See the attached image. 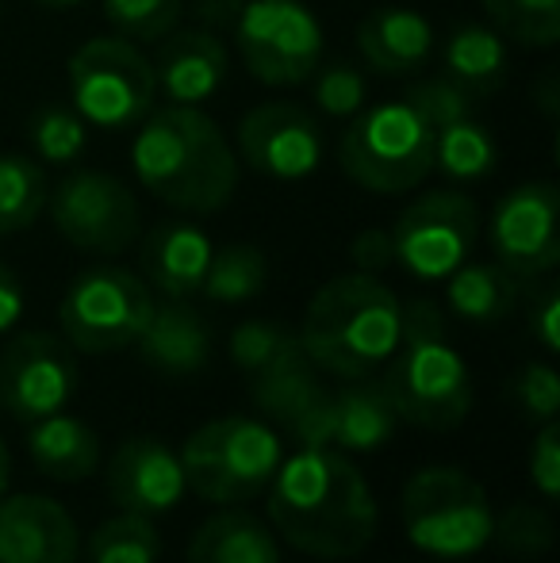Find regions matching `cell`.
Segmentation results:
<instances>
[{
    "mask_svg": "<svg viewBox=\"0 0 560 563\" xmlns=\"http://www.w3.org/2000/svg\"><path fill=\"white\" fill-rule=\"evenodd\" d=\"M273 529L315 560H345L369 549L381 510L361 467L345 452L304 445L281 460L265 487Z\"/></svg>",
    "mask_w": 560,
    "mask_h": 563,
    "instance_id": "1",
    "label": "cell"
},
{
    "mask_svg": "<svg viewBox=\"0 0 560 563\" xmlns=\"http://www.w3.org/2000/svg\"><path fill=\"white\" fill-rule=\"evenodd\" d=\"M131 165L150 196L193 216L227 208L239 188V157L223 126L200 108L150 112L131 142Z\"/></svg>",
    "mask_w": 560,
    "mask_h": 563,
    "instance_id": "2",
    "label": "cell"
},
{
    "mask_svg": "<svg viewBox=\"0 0 560 563\" xmlns=\"http://www.w3.org/2000/svg\"><path fill=\"white\" fill-rule=\"evenodd\" d=\"M404 303L388 284L369 273L334 276L307 303L299 345L319 372L338 379H365L399 345Z\"/></svg>",
    "mask_w": 560,
    "mask_h": 563,
    "instance_id": "3",
    "label": "cell"
},
{
    "mask_svg": "<svg viewBox=\"0 0 560 563\" xmlns=\"http://www.w3.org/2000/svg\"><path fill=\"white\" fill-rule=\"evenodd\" d=\"M392 407L419 430H457L472 410V376L446 334L438 303L411 299L404 307L399 345L384 376Z\"/></svg>",
    "mask_w": 560,
    "mask_h": 563,
    "instance_id": "4",
    "label": "cell"
},
{
    "mask_svg": "<svg viewBox=\"0 0 560 563\" xmlns=\"http://www.w3.org/2000/svg\"><path fill=\"white\" fill-rule=\"evenodd\" d=\"M338 165L365 192H411L433 173V126L404 97L361 108L342 134Z\"/></svg>",
    "mask_w": 560,
    "mask_h": 563,
    "instance_id": "5",
    "label": "cell"
},
{
    "mask_svg": "<svg viewBox=\"0 0 560 563\" xmlns=\"http://www.w3.org/2000/svg\"><path fill=\"white\" fill-rule=\"evenodd\" d=\"M284 460L281 433L262 418L227 415L200 426L180 449L185 483L216 506H239L265 495Z\"/></svg>",
    "mask_w": 560,
    "mask_h": 563,
    "instance_id": "6",
    "label": "cell"
},
{
    "mask_svg": "<svg viewBox=\"0 0 560 563\" xmlns=\"http://www.w3.org/2000/svg\"><path fill=\"white\" fill-rule=\"evenodd\" d=\"M404 529L415 549L438 560H464L495 541V510L469 472L430 464L404 487Z\"/></svg>",
    "mask_w": 560,
    "mask_h": 563,
    "instance_id": "7",
    "label": "cell"
},
{
    "mask_svg": "<svg viewBox=\"0 0 560 563\" xmlns=\"http://www.w3.org/2000/svg\"><path fill=\"white\" fill-rule=\"evenodd\" d=\"M69 97L74 112L100 131H128L154 112V66L131 38L97 35L69 58Z\"/></svg>",
    "mask_w": 560,
    "mask_h": 563,
    "instance_id": "8",
    "label": "cell"
},
{
    "mask_svg": "<svg viewBox=\"0 0 560 563\" xmlns=\"http://www.w3.org/2000/svg\"><path fill=\"white\" fill-rule=\"evenodd\" d=\"M154 314V291L128 268L100 265L66 288L58 307L62 334L81 353H116L135 345Z\"/></svg>",
    "mask_w": 560,
    "mask_h": 563,
    "instance_id": "9",
    "label": "cell"
},
{
    "mask_svg": "<svg viewBox=\"0 0 560 563\" xmlns=\"http://www.w3.org/2000/svg\"><path fill=\"white\" fill-rule=\"evenodd\" d=\"M234 43L250 77L273 89L311 81L322 62V23L299 0H242Z\"/></svg>",
    "mask_w": 560,
    "mask_h": 563,
    "instance_id": "10",
    "label": "cell"
},
{
    "mask_svg": "<svg viewBox=\"0 0 560 563\" xmlns=\"http://www.w3.org/2000/svg\"><path fill=\"white\" fill-rule=\"evenodd\" d=\"M51 223L74 250L116 257L131 250L142 230L139 200L120 177L100 169L69 173L51 196Z\"/></svg>",
    "mask_w": 560,
    "mask_h": 563,
    "instance_id": "11",
    "label": "cell"
},
{
    "mask_svg": "<svg viewBox=\"0 0 560 563\" xmlns=\"http://www.w3.org/2000/svg\"><path fill=\"white\" fill-rule=\"evenodd\" d=\"M480 234V211L464 192H426L392 230V257L415 280L438 284L469 261Z\"/></svg>",
    "mask_w": 560,
    "mask_h": 563,
    "instance_id": "12",
    "label": "cell"
},
{
    "mask_svg": "<svg viewBox=\"0 0 560 563\" xmlns=\"http://www.w3.org/2000/svg\"><path fill=\"white\" fill-rule=\"evenodd\" d=\"M487 242L518 280L546 276L560 261V192L553 180H526L510 188L492 211Z\"/></svg>",
    "mask_w": 560,
    "mask_h": 563,
    "instance_id": "13",
    "label": "cell"
},
{
    "mask_svg": "<svg viewBox=\"0 0 560 563\" xmlns=\"http://www.w3.org/2000/svg\"><path fill=\"white\" fill-rule=\"evenodd\" d=\"M77 391V361L69 345L43 330L15 334L0 353V407L20 422L58 415Z\"/></svg>",
    "mask_w": 560,
    "mask_h": 563,
    "instance_id": "14",
    "label": "cell"
},
{
    "mask_svg": "<svg viewBox=\"0 0 560 563\" xmlns=\"http://www.w3.org/2000/svg\"><path fill=\"white\" fill-rule=\"evenodd\" d=\"M396 407H392L384 384L345 379L338 391H322L319 402L292 426V438L299 445L334 449V452H376L396 433Z\"/></svg>",
    "mask_w": 560,
    "mask_h": 563,
    "instance_id": "15",
    "label": "cell"
},
{
    "mask_svg": "<svg viewBox=\"0 0 560 563\" xmlns=\"http://www.w3.org/2000/svg\"><path fill=\"white\" fill-rule=\"evenodd\" d=\"M239 157L273 180H304L322 165V134L296 104H262L242 115Z\"/></svg>",
    "mask_w": 560,
    "mask_h": 563,
    "instance_id": "16",
    "label": "cell"
},
{
    "mask_svg": "<svg viewBox=\"0 0 560 563\" xmlns=\"http://www.w3.org/2000/svg\"><path fill=\"white\" fill-rule=\"evenodd\" d=\"M185 467L180 452L157 438H131L108 460V495L120 510L162 518L185 498Z\"/></svg>",
    "mask_w": 560,
    "mask_h": 563,
    "instance_id": "17",
    "label": "cell"
},
{
    "mask_svg": "<svg viewBox=\"0 0 560 563\" xmlns=\"http://www.w3.org/2000/svg\"><path fill=\"white\" fill-rule=\"evenodd\" d=\"M81 533L62 503L46 495L0 498V563H77Z\"/></svg>",
    "mask_w": 560,
    "mask_h": 563,
    "instance_id": "18",
    "label": "cell"
},
{
    "mask_svg": "<svg viewBox=\"0 0 560 563\" xmlns=\"http://www.w3.org/2000/svg\"><path fill=\"white\" fill-rule=\"evenodd\" d=\"M162 51L150 62L154 66V85L169 104L204 108L227 85V46L208 27H173L165 38H157Z\"/></svg>",
    "mask_w": 560,
    "mask_h": 563,
    "instance_id": "19",
    "label": "cell"
},
{
    "mask_svg": "<svg viewBox=\"0 0 560 563\" xmlns=\"http://www.w3.org/2000/svg\"><path fill=\"white\" fill-rule=\"evenodd\" d=\"M358 51L376 74L407 77L430 62L433 27L415 8H404V4L373 8V12L358 23Z\"/></svg>",
    "mask_w": 560,
    "mask_h": 563,
    "instance_id": "20",
    "label": "cell"
},
{
    "mask_svg": "<svg viewBox=\"0 0 560 563\" xmlns=\"http://www.w3.org/2000/svg\"><path fill=\"white\" fill-rule=\"evenodd\" d=\"M211 238L196 223H162L142 242V273L165 299H188L204 288L211 265Z\"/></svg>",
    "mask_w": 560,
    "mask_h": 563,
    "instance_id": "21",
    "label": "cell"
},
{
    "mask_svg": "<svg viewBox=\"0 0 560 563\" xmlns=\"http://www.w3.org/2000/svg\"><path fill=\"white\" fill-rule=\"evenodd\" d=\"M135 345L150 368L169 372V376L200 372L211 356L208 327H204V319L193 307H185V299H169L162 307L154 303V314L142 327Z\"/></svg>",
    "mask_w": 560,
    "mask_h": 563,
    "instance_id": "22",
    "label": "cell"
},
{
    "mask_svg": "<svg viewBox=\"0 0 560 563\" xmlns=\"http://www.w3.org/2000/svg\"><path fill=\"white\" fill-rule=\"evenodd\" d=\"M31 464L58 483H81L100 467V438L66 410L28 422Z\"/></svg>",
    "mask_w": 560,
    "mask_h": 563,
    "instance_id": "23",
    "label": "cell"
},
{
    "mask_svg": "<svg viewBox=\"0 0 560 563\" xmlns=\"http://www.w3.org/2000/svg\"><path fill=\"white\" fill-rule=\"evenodd\" d=\"M188 563H281L277 533L246 510H219L196 529Z\"/></svg>",
    "mask_w": 560,
    "mask_h": 563,
    "instance_id": "24",
    "label": "cell"
},
{
    "mask_svg": "<svg viewBox=\"0 0 560 563\" xmlns=\"http://www.w3.org/2000/svg\"><path fill=\"white\" fill-rule=\"evenodd\" d=\"M322 391H327V387H322V379H319V368L307 361L304 345H296L292 353H284L281 361H273L270 368L250 376V395H254L257 410L270 415L284 430H292V426L319 402Z\"/></svg>",
    "mask_w": 560,
    "mask_h": 563,
    "instance_id": "25",
    "label": "cell"
},
{
    "mask_svg": "<svg viewBox=\"0 0 560 563\" xmlns=\"http://www.w3.org/2000/svg\"><path fill=\"white\" fill-rule=\"evenodd\" d=\"M441 62H446V77L464 89L472 100L492 97L503 81H507V43L495 27L484 23H464L441 46Z\"/></svg>",
    "mask_w": 560,
    "mask_h": 563,
    "instance_id": "26",
    "label": "cell"
},
{
    "mask_svg": "<svg viewBox=\"0 0 560 563\" xmlns=\"http://www.w3.org/2000/svg\"><path fill=\"white\" fill-rule=\"evenodd\" d=\"M446 299L464 322H492L507 319L518 303V276L503 265H469L464 261L457 273L446 276Z\"/></svg>",
    "mask_w": 560,
    "mask_h": 563,
    "instance_id": "27",
    "label": "cell"
},
{
    "mask_svg": "<svg viewBox=\"0 0 560 563\" xmlns=\"http://www.w3.org/2000/svg\"><path fill=\"white\" fill-rule=\"evenodd\" d=\"M495 162H499V146L492 131L472 115H461L433 131V169H441L449 180H461V185L480 180L495 169Z\"/></svg>",
    "mask_w": 560,
    "mask_h": 563,
    "instance_id": "28",
    "label": "cell"
},
{
    "mask_svg": "<svg viewBox=\"0 0 560 563\" xmlns=\"http://www.w3.org/2000/svg\"><path fill=\"white\" fill-rule=\"evenodd\" d=\"M46 173L28 154H0V234L28 230L46 208Z\"/></svg>",
    "mask_w": 560,
    "mask_h": 563,
    "instance_id": "29",
    "label": "cell"
},
{
    "mask_svg": "<svg viewBox=\"0 0 560 563\" xmlns=\"http://www.w3.org/2000/svg\"><path fill=\"white\" fill-rule=\"evenodd\" d=\"M265 280H270V265H265L262 250H254V245H223V250L211 253L200 291L211 303H246V299L262 296Z\"/></svg>",
    "mask_w": 560,
    "mask_h": 563,
    "instance_id": "30",
    "label": "cell"
},
{
    "mask_svg": "<svg viewBox=\"0 0 560 563\" xmlns=\"http://www.w3.org/2000/svg\"><path fill=\"white\" fill-rule=\"evenodd\" d=\"M157 556H162V537L154 518L142 514H116L89 537V563H157Z\"/></svg>",
    "mask_w": 560,
    "mask_h": 563,
    "instance_id": "31",
    "label": "cell"
},
{
    "mask_svg": "<svg viewBox=\"0 0 560 563\" xmlns=\"http://www.w3.org/2000/svg\"><path fill=\"white\" fill-rule=\"evenodd\" d=\"M484 12L515 43L553 46L560 38V0H484Z\"/></svg>",
    "mask_w": 560,
    "mask_h": 563,
    "instance_id": "32",
    "label": "cell"
},
{
    "mask_svg": "<svg viewBox=\"0 0 560 563\" xmlns=\"http://www.w3.org/2000/svg\"><path fill=\"white\" fill-rule=\"evenodd\" d=\"M28 142L46 165H74L89 146V123L74 108H39L28 123Z\"/></svg>",
    "mask_w": 560,
    "mask_h": 563,
    "instance_id": "33",
    "label": "cell"
},
{
    "mask_svg": "<svg viewBox=\"0 0 560 563\" xmlns=\"http://www.w3.org/2000/svg\"><path fill=\"white\" fill-rule=\"evenodd\" d=\"M105 15L123 38L131 43H157L180 20L185 0H100Z\"/></svg>",
    "mask_w": 560,
    "mask_h": 563,
    "instance_id": "34",
    "label": "cell"
},
{
    "mask_svg": "<svg viewBox=\"0 0 560 563\" xmlns=\"http://www.w3.org/2000/svg\"><path fill=\"white\" fill-rule=\"evenodd\" d=\"M299 345V334H292L281 322L250 319L242 327H234L231 334V361L239 364L246 376H257L262 368H270L273 361H281L284 353Z\"/></svg>",
    "mask_w": 560,
    "mask_h": 563,
    "instance_id": "35",
    "label": "cell"
},
{
    "mask_svg": "<svg viewBox=\"0 0 560 563\" xmlns=\"http://www.w3.org/2000/svg\"><path fill=\"white\" fill-rule=\"evenodd\" d=\"M495 537L507 552L518 556H541L553 544V518L546 506H510L503 510V518H495Z\"/></svg>",
    "mask_w": 560,
    "mask_h": 563,
    "instance_id": "36",
    "label": "cell"
},
{
    "mask_svg": "<svg viewBox=\"0 0 560 563\" xmlns=\"http://www.w3.org/2000/svg\"><path fill=\"white\" fill-rule=\"evenodd\" d=\"M315 81V104L334 119H353L365 108L369 85L361 77V69L345 66V62H330V66H319L311 74Z\"/></svg>",
    "mask_w": 560,
    "mask_h": 563,
    "instance_id": "37",
    "label": "cell"
},
{
    "mask_svg": "<svg viewBox=\"0 0 560 563\" xmlns=\"http://www.w3.org/2000/svg\"><path fill=\"white\" fill-rule=\"evenodd\" d=\"M404 100L426 119V123L433 126V131H438V126H446V123H453V119H461V115H472V97L464 89H457L449 77L411 85Z\"/></svg>",
    "mask_w": 560,
    "mask_h": 563,
    "instance_id": "38",
    "label": "cell"
},
{
    "mask_svg": "<svg viewBox=\"0 0 560 563\" xmlns=\"http://www.w3.org/2000/svg\"><path fill=\"white\" fill-rule=\"evenodd\" d=\"M515 399L534 422H549L560 410V376L549 364H526L515 379Z\"/></svg>",
    "mask_w": 560,
    "mask_h": 563,
    "instance_id": "39",
    "label": "cell"
},
{
    "mask_svg": "<svg viewBox=\"0 0 560 563\" xmlns=\"http://www.w3.org/2000/svg\"><path fill=\"white\" fill-rule=\"evenodd\" d=\"M530 479L534 487L546 495V503H553L560 495V430H557V418L541 422V433L530 449Z\"/></svg>",
    "mask_w": 560,
    "mask_h": 563,
    "instance_id": "40",
    "label": "cell"
},
{
    "mask_svg": "<svg viewBox=\"0 0 560 563\" xmlns=\"http://www.w3.org/2000/svg\"><path fill=\"white\" fill-rule=\"evenodd\" d=\"M350 257L353 265H358V273H384L388 265H396V257H392V234L388 230H365V234L353 238L350 245Z\"/></svg>",
    "mask_w": 560,
    "mask_h": 563,
    "instance_id": "41",
    "label": "cell"
},
{
    "mask_svg": "<svg viewBox=\"0 0 560 563\" xmlns=\"http://www.w3.org/2000/svg\"><path fill=\"white\" fill-rule=\"evenodd\" d=\"M530 334L541 341V349H546V353H557V349H560V296L553 288H549L546 296L534 303Z\"/></svg>",
    "mask_w": 560,
    "mask_h": 563,
    "instance_id": "42",
    "label": "cell"
},
{
    "mask_svg": "<svg viewBox=\"0 0 560 563\" xmlns=\"http://www.w3.org/2000/svg\"><path fill=\"white\" fill-rule=\"evenodd\" d=\"M23 319V284L8 265H0V334Z\"/></svg>",
    "mask_w": 560,
    "mask_h": 563,
    "instance_id": "43",
    "label": "cell"
},
{
    "mask_svg": "<svg viewBox=\"0 0 560 563\" xmlns=\"http://www.w3.org/2000/svg\"><path fill=\"white\" fill-rule=\"evenodd\" d=\"M8 483H12V456H8L4 441H0V498L8 495Z\"/></svg>",
    "mask_w": 560,
    "mask_h": 563,
    "instance_id": "44",
    "label": "cell"
},
{
    "mask_svg": "<svg viewBox=\"0 0 560 563\" xmlns=\"http://www.w3.org/2000/svg\"><path fill=\"white\" fill-rule=\"evenodd\" d=\"M31 4L51 8V12H66V8H81V4H89V0H31Z\"/></svg>",
    "mask_w": 560,
    "mask_h": 563,
    "instance_id": "45",
    "label": "cell"
}]
</instances>
